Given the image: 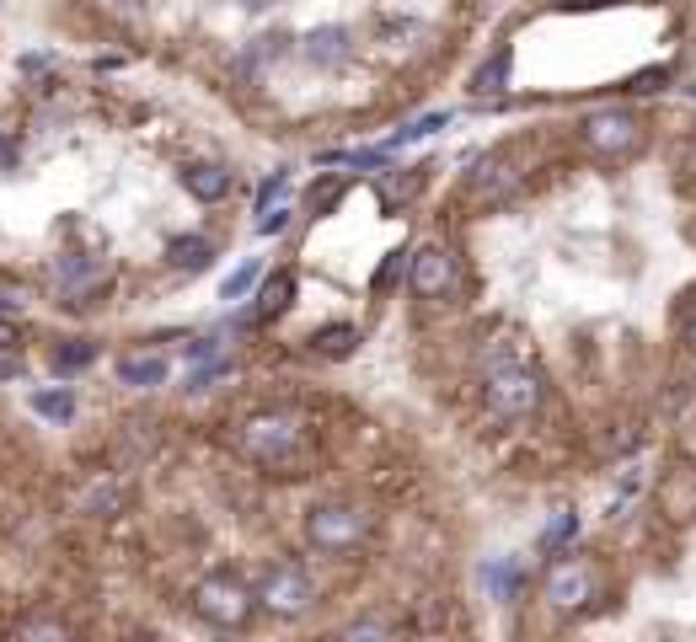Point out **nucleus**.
<instances>
[{
    "mask_svg": "<svg viewBox=\"0 0 696 642\" xmlns=\"http://www.w3.org/2000/svg\"><path fill=\"white\" fill-rule=\"evenodd\" d=\"M236 444L263 466H289L306 450V423L295 412H252L242 423V434H236Z\"/></svg>",
    "mask_w": 696,
    "mask_h": 642,
    "instance_id": "obj_1",
    "label": "nucleus"
},
{
    "mask_svg": "<svg viewBox=\"0 0 696 642\" xmlns=\"http://www.w3.org/2000/svg\"><path fill=\"white\" fill-rule=\"evenodd\" d=\"M108 284H113V263L97 252H59L48 263V289L59 306H91Z\"/></svg>",
    "mask_w": 696,
    "mask_h": 642,
    "instance_id": "obj_2",
    "label": "nucleus"
},
{
    "mask_svg": "<svg viewBox=\"0 0 696 642\" xmlns=\"http://www.w3.org/2000/svg\"><path fill=\"white\" fill-rule=\"evenodd\" d=\"M252 605H257V595L246 589L236 573H209V578H199V589H194V610H199V621L220 627V632L246 627Z\"/></svg>",
    "mask_w": 696,
    "mask_h": 642,
    "instance_id": "obj_3",
    "label": "nucleus"
},
{
    "mask_svg": "<svg viewBox=\"0 0 696 642\" xmlns=\"http://www.w3.org/2000/svg\"><path fill=\"white\" fill-rule=\"evenodd\" d=\"M578 140L606 160H632L643 151V119L627 113V108H600L578 123Z\"/></svg>",
    "mask_w": 696,
    "mask_h": 642,
    "instance_id": "obj_4",
    "label": "nucleus"
},
{
    "mask_svg": "<svg viewBox=\"0 0 696 642\" xmlns=\"http://www.w3.org/2000/svg\"><path fill=\"white\" fill-rule=\"evenodd\" d=\"M257 605L263 610H274V616H306L311 605H317V584H311V573L306 567H295V562H268L263 573H257Z\"/></svg>",
    "mask_w": 696,
    "mask_h": 642,
    "instance_id": "obj_5",
    "label": "nucleus"
},
{
    "mask_svg": "<svg viewBox=\"0 0 696 642\" xmlns=\"http://www.w3.org/2000/svg\"><path fill=\"white\" fill-rule=\"evenodd\" d=\"M483 391H488V407L498 418H531L535 407H541V375L526 369V364L498 359L488 369V386Z\"/></svg>",
    "mask_w": 696,
    "mask_h": 642,
    "instance_id": "obj_6",
    "label": "nucleus"
},
{
    "mask_svg": "<svg viewBox=\"0 0 696 642\" xmlns=\"http://www.w3.org/2000/svg\"><path fill=\"white\" fill-rule=\"evenodd\" d=\"M369 530V514L360 503H317L311 514H306V535H311V546H322V552H349V546H360Z\"/></svg>",
    "mask_w": 696,
    "mask_h": 642,
    "instance_id": "obj_7",
    "label": "nucleus"
},
{
    "mask_svg": "<svg viewBox=\"0 0 696 642\" xmlns=\"http://www.w3.org/2000/svg\"><path fill=\"white\" fill-rule=\"evenodd\" d=\"M412 289L423 295V300H445L455 295V257L451 246H440V241H423L418 252H412Z\"/></svg>",
    "mask_w": 696,
    "mask_h": 642,
    "instance_id": "obj_8",
    "label": "nucleus"
},
{
    "mask_svg": "<svg viewBox=\"0 0 696 642\" xmlns=\"http://www.w3.org/2000/svg\"><path fill=\"white\" fill-rule=\"evenodd\" d=\"M295 54H300L306 65H317V70H338V65H349V59H354V33H349V27H338V22L311 27L306 38L295 43Z\"/></svg>",
    "mask_w": 696,
    "mask_h": 642,
    "instance_id": "obj_9",
    "label": "nucleus"
},
{
    "mask_svg": "<svg viewBox=\"0 0 696 642\" xmlns=\"http://www.w3.org/2000/svg\"><path fill=\"white\" fill-rule=\"evenodd\" d=\"M177 182H183V193L199 203H220L231 193V182H236V171L225 166V160H188L183 171H177Z\"/></svg>",
    "mask_w": 696,
    "mask_h": 642,
    "instance_id": "obj_10",
    "label": "nucleus"
},
{
    "mask_svg": "<svg viewBox=\"0 0 696 642\" xmlns=\"http://www.w3.org/2000/svg\"><path fill=\"white\" fill-rule=\"evenodd\" d=\"M515 188H520V171H515V160H504V156L477 160V171H472V199H477V203L515 199Z\"/></svg>",
    "mask_w": 696,
    "mask_h": 642,
    "instance_id": "obj_11",
    "label": "nucleus"
},
{
    "mask_svg": "<svg viewBox=\"0 0 696 642\" xmlns=\"http://www.w3.org/2000/svg\"><path fill=\"white\" fill-rule=\"evenodd\" d=\"M166 375H172V359L162 348H134V354L119 359V380L134 386V391H156V386H166Z\"/></svg>",
    "mask_w": 696,
    "mask_h": 642,
    "instance_id": "obj_12",
    "label": "nucleus"
},
{
    "mask_svg": "<svg viewBox=\"0 0 696 642\" xmlns=\"http://www.w3.org/2000/svg\"><path fill=\"white\" fill-rule=\"evenodd\" d=\"M546 600L557 605V610H578V605L589 600V567L584 562H557L546 573Z\"/></svg>",
    "mask_w": 696,
    "mask_h": 642,
    "instance_id": "obj_13",
    "label": "nucleus"
},
{
    "mask_svg": "<svg viewBox=\"0 0 696 642\" xmlns=\"http://www.w3.org/2000/svg\"><path fill=\"white\" fill-rule=\"evenodd\" d=\"M166 268L172 274H205L209 263H214V241L199 236V231H188V236H172L166 241Z\"/></svg>",
    "mask_w": 696,
    "mask_h": 642,
    "instance_id": "obj_14",
    "label": "nucleus"
},
{
    "mask_svg": "<svg viewBox=\"0 0 696 642\" xmlns=\"http://www.w3.org/2000/svg\"><path fill=\"white\" fill-rule=\"evenodd\" d=\"M289 48H295V38L279 33V27H274V33H257V38L236 54V70H242V76H263L268 65H279V59H285Z\"/></svg>",
    "mask_w": 696,
    "mask_h": 642,
    "instance_id": "obj_15",
    "label": "nucleus"
},
{
    "mask_svg": "<svg viewBox=\"0 0 696 642\" xmlns=\"http://www.w3.org/2000/svg\"><path fill=\"white\" fill-rule=\"evenodd\" d=\"M289 300H295V274H289V268H279V274H268V279H263V289H257V311H252V321L285 317Z\"/></svg>",
    "mask_w": 696,
    "mask_h": 642,
    "instance_id": "obj_16",
    "label": "nucleus"
},
{
    "mask_svg": "<svg viewBox=\"0 0 696 642\" xmlns=\"http://www.w3.org/2000/svg\"><path fill=\"white\" fill-rule=\"evenodd\" d=\"M16 642H76V632L59 616H22L16 621Z\"/></svg>",
    "mask_w": 696,
    "mask_h": 642,
    "instance_id": "obj_17",
    "label": "nucleus"
},
{
    "mask_svg": "<svg viewBox=\"0 0 696 642\" xmlns=\"http://www.w3.org/2000/svg\"><path fill=\"white\" fill-rule=\"evenodd\" d=\"M97 359V343L91 337H65L54 354H48V364H54V375H81L86 364Z\"/></svg>",
    "mask_w": 696,
    "mask_h": 642,
    "instance_id": "obj_18",
    "label": "nucleus"
},
{
    "mask_svg": "<svg viewBox=\"0 0 696 642\" xmlns=\"http://www.w3.org/2000/svg\"><path fill=\"white\" fill-rule=\"evenodd\" d=\"M123 509V482L113 477H97L81 492V514H119Z\"/></svg>",
    "mask_w": 696,
    "mask_h": 642,
    "instance_id": "obj_19",
    "label": "nucleus"
},
{
    "mask_svg": "<svg viewBox=\"0 0 696 642\" xmlns=\"http://www.w3.org/2000/svg\"><path fill=\"white\" fill-rule=\"evenodd\" d=\"M33 412L48 418V423H70L76 418V391L59 386V391H33Z\"/></svg>",
    "mask_w": 696,
    "mask_h": 642,
    "instance_id": "obj_20",
    "label": "nucleus"
},
{
    "mask_svg": "<svg viewBox=\"0 0 696 642\" xmlns=\"http://www.w3.org/2000/svg\"><path fill=\"white\" fill-rule=\"evenodd\" d=\"M504 80H509V48H493V59H483V70L472 76V91L477 97H498Z\"/></svg>",
    "mask_w": 696,
    "mask_h": 642,
    "instance_id": "obj_21",
    "label": "nucleus"
},
{
    "mask_svg": "<svg viewBox=\"0 0 696 642\" xmlns=\"http://www.w3.org/2000/svg\"><path fill=\"white\" fill-rule=\"evenodd\" d=\"M338 642H397V632H391L380 616H360V621H349V627L338 632Z\"/></svg>",
    "mask_w": 696,
    "mask_h": 642,
    "instance_id": "obj_22",
    "label": "nucleus"
},
{
    "mask_svg": "<svg viewBox=\"0 0 696 642\" xmlns=\"http://www.w3.org/2000/svg\"><path fill=\"white\" fill-rule=\"evenodd\" d=\"M311 343H317V354H328V359H343V354H354L360 332H354V326H328V332H317Z\"/></svg>",
    "mask_w": 696,
    "mask_h": 642,
    "instance_id": "obj_23",
    "label": "nucleus"
},
{
    "mask_svg": "<svg viewBox=\"0 0 696 642\" xmlns=\"http://www.w3.org/2000/svg\"><path fill=\"white\" fill-rule=\"evenodd\" d=\"M483 578H488V595H493V600H509V595H515V562H509V557L493 562Z\"/></svg>",
    "mask_w": 696,
    "mask_h": 642,
    "instance_id": "obj_24",
    "label": "nucleus"
},
{
    "mask_svg": "<svg viewBox=\"0 0 696 642\" xmlns=\"http://www.w3.org/2000/svg\"><path fill=\"white\" fill-rule=\"evenodd\" d=\"M338 199H343V182H338V177H322L306 203H311V214H328V209H338Z\"/></svg>",
    "mask_w": 696,
    "mask_h": 642,
    "instance_id": "obj_25",
    "label": "nucleus"
},
{
    "mask_svg": "<svg viewBox=\"0 0 696 642\" xmlns=\"http://www.w3.org/2000/svg\"><path fill=\"white\" fill-rule=\"evenodd\" d=\"M252 284H257V263H242V268H236L231 279L220 284V295H225V300H242V295L252 289Z\"/></svg>",
    "mask_w": 696,
    "mask_h": 642,
    "instance_id": "obj_26",
    "label": "nucleus"
},
{
    "mask_svg": "<svg viewBox=\"0 0 696 642\" xmlns=\"http://www.w3.org/2000/svg\"><path fill=\"white\" fill-rule=\"evenodd\" d=\"M568 535H578V520H574V514H563V520H557L552 530H546V535H541V552H557Z\"/></svg>",
    "mask_w": 696,
    "mask_h": 642,
    "instance_id": "obj_27",
    "label": "nucleus"
},
{
    "mask_svg": "<svg viewBox=\"0 0 696 642\" xmlns=\"http://www.w3.org/2000/svg\"><path fill=\"white\" fill-rule=\"evenodd\" d=\"M16 348H22V332H16V321L0 317V359H5V354H16Z\"/></svg>",
    "mask_w": 696,
    "mask_h": 642,
    "instance_id": "obj_28",
    "label": "nucleus"
},
{
    "mask_svg": "<svg viewBox=\"0 0 696 642\" xmlns=\"http://www.w3.org/2000/svg\"><path fill=\"white\" fill-rule=\"evenodd\" d=\"M686 343L696 348V306H692V317H686Z\"/></svg>",
    "mask_w": 696,
    "mask_h": 642,
    "instance_id": "obj_29",
    "label": "nucleus"
},
{
    "mask_svg": "<svg viewBox=\"0 0 696 642\" xmlns=\"http://www.w3.org/2000/svg\"><path fill=\"white\" fill-rule=\"evenodd\" d=\"M129 642H166V638H156V632H140V638H129Z\"/></svg>",
    "mask_w": 696,
    "mask_h": 642,
    "instance_id": "obj_30",
    "label": "nucleus"
}]
</instances>
